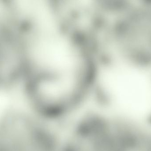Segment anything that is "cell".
<instances>
[{
  "instance_id": "1",
  "label": "cell",
  "mask_w": 151,
  "mask_h": 151,
  "mask_svg": "<svg viewBox=\"0 0 151 151\" xmlns=\"http://www.w3.org/2000/svg\"><path fill=\"white\" fill-rule=\"evenodd\" d=\"M112 23L109 43L114 63L151 75V9L135 11Z\"/></svg>"
},
{
  "instance_id": "2",
  "label": "cell",
  "mask_w": 151,
  "mask_h": 151,
  "mask_svg": "<svg viewBox=\"0 0 151 151\" xmlns=\"http://www.w3.org/2000/svg\"><path fill=\"white\" fill-rule=\"evenodd\" d=\"M43 121L28 111L11 109L0 116V151H55Z\"/></svg>"
}]
</instances>
